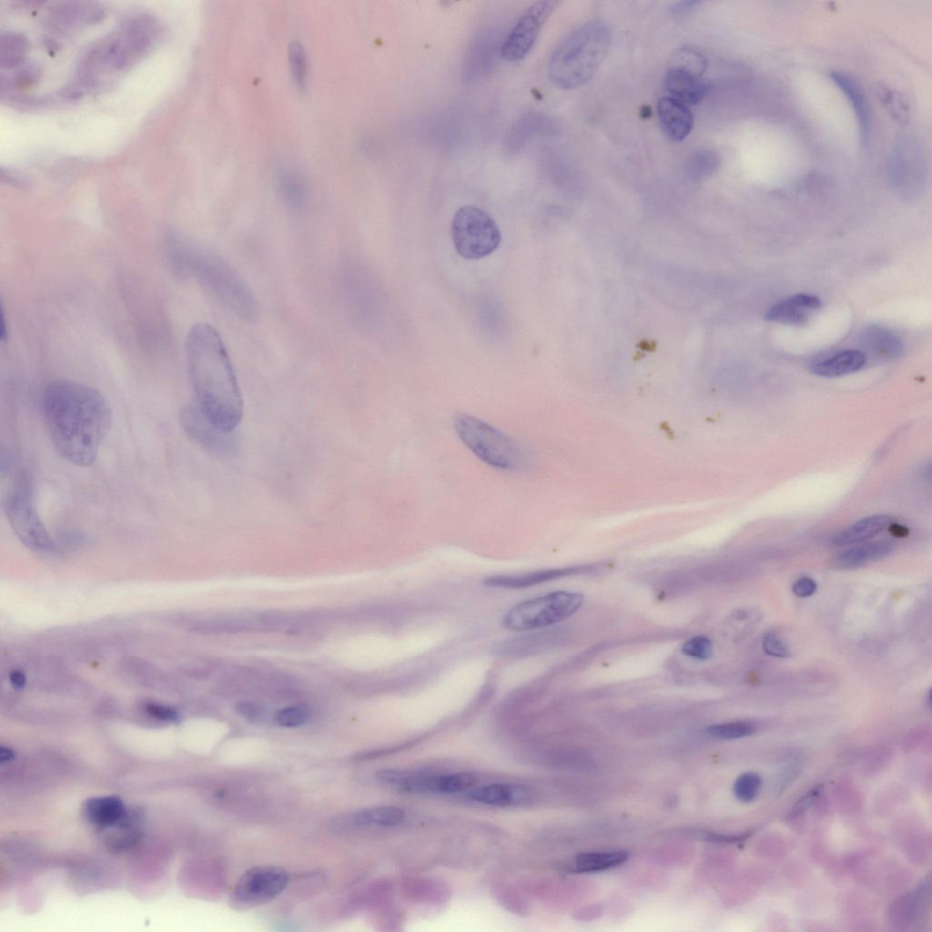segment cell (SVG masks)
Instances as JSON below:
<instances>
[{"label": "cell", "instance_id": "obj_41", "mask_svg": "<svg viewBox=\"0 0 932 932\" xmlns=\"http://www.w3.org/2000/svg\"><path fill=\"white\" fill-rule=\"evenodd\" d=\"M699 4H700L699 2H695V1L678 2V3L674 4L673 5V7L671 8L672 9V14H674V15H685L687 13L689 14Z\"/></svg>", "mask_w": 932, "mask_h": 932}, {"label": "cell", "instance_id": "obj_25", "mask_svg": "<svg viewBox=\"0 0 932 932\" xmlns=\"http://www.w3.org/2000/svg\"><path fill=\"white\" fill-rule=\"evenodd\" d=\"M862 339L865 347L879 357H897L903 348L902 341L896 334L880 327L868 328Z\"/></svg>", "mask_w": 932, "mask_h": 932}, {"label": "cell", "instance_id": "obj_28", "mask_svg": "<svg viewBox=\"0 0 932 932\" xmlns=\"http://www.w3.org/2000/svg\"><path fill=\"white\" fill-rule=\"evenodd\" d=\"M719 166V157L712 149L694 152L687 162L688 174L694 179H703L712 175Z\"/></svg>", "mask_w": 932, "mask_h": 932}, {"label": "cell", "instance_id": "obj_29", "mask_svg": "<svg viewBox=\"0 0 932 932\" xmlns=\"http://www.w3.org/2000/svg\"><path fill=\"white\" fill-rule=\"evenodd\" d=\"M755 730V725L751 722L735 721L713 724L707 728V734L714 738L733 740L749 736Z\"/></svg>", "mask_w": 932, "mask_h": 932}, {"label": "cell", "instance_id": "obj_38", "mask_svg": "<svg viewBox=\"0 0 932 932\" xmlns=\"http://www.w3.org/2000/svg\"><path fill=\"white\" fill-rule=\"evenodd\" d=\"M816 589L817 584L816 581L808 576L800 577L792 584L793 593L799 598H806L813 595Z\"/></svg>", "mask_w": 932, "mask_h": 932}, {"label": "cell", "instance_id": "obj_36", "mask_svg": "<svg viewBox=\"0 0 932 932\" xmlns=\"http://www.w3.org/2000/svg\"><path fill=\"white\" fill-rule=\"evenodd\" d=\"M145 711L150 716L164 722L176 723L179 720L177 711L165 704L149 703L145 705Z\"/></svg>", "mask_w": 932, "mask_h": 932}, {"label": "cell", "instance_id": "obj_33", "mask_svg": "<svg viewBox=\"0 0 932 932\" xmlns=\"http://www.w3.org/2000/svg\"><path fill=\"white\" fill-rule=\"evenodd\" d=\"M309 718L308 711L301 706H288L274 714V723L281 727L293 728L304 724Z\"/></svg>", "mask_w": 932, "mask_h": 932}, {"label": "cell", "instance_id": "obj_43", "mask_svg": "<svg viewBox=\"0 0 932 932\" xmlns=\"http://www.w3.org/2000/svg\"><path fill=\"white\" fill-rule=\"evenodd\" d=\"M14 753L11 749L2 746L0 751L1 761H9L13 759Z\"/></svg>", "mask_w": 932, "mask_h": 932}, {"label": "cell", "instance_id": "obj_13", "mask_svg": "<svg viewBox=\"0 0 932 932\" xmlns=\"http://www.w3.org/2000/svg\"><path fill=\"white\" fill-rule=\"evenodd\" d=\"M702 76L694 70L671 65L664 78L665 90L669 96L687 106L698 104L711 88Z\"/></svg>", "mask_w": 932, "mask_h": 932}, {"label": "cell", "instance_id": "obj_1", "mask_svg": "<svg viewBox=\"0 0 932 932\" xmlns=\"http://www.w3.org/2000/svg\"><path fill=\"white\" fill-rule=\"evenodd\" d=\"M41 408L59 456L78 467L92 465L112 425V411L102 393L77 381L56 380L46 386Z\"/></svg>", "mask_w": 932, "mask_h": 932}, {"label": "cell", "instance_id": "obj_16", "mask_svg": "<svg viewBox=\"0 0 932 932\" xmlns=\"http://www.w3.org/2000/svg\"><path fill=\"white\" fill-rule=\"evenodd\" d=\"M829 76L853 107L858 127L860 144L865 147L869 140L871 120L868 102L864 90L860 84L846 73L831 71Z\"/></svg>", "mask_w": 932, "mask_h": 932}, {"label": "cell", "instance_id": "obj_18", "mask_svg": "<svg viewBox=\"0 0 932 932\" xmlns=\"http://www.w3.org/2000/svg\"><path fill=\"white\" fill-rule=\"evenodd\" d=\"M475 783L471 773L458 772L439 775H408L401 786L409 791L432 794H454L464 791Z\"/></svg>", "mask_w": 932, "mask_h": 932}, {"label": "cell", "instance_id": "obj_42", "mask_svg": "<svg viewBox=\"0 0 932 932\" xmlns=\"http://www.w3.org/2000/svg\"><path fill=\"white\" fill-rule=\"evenodd\" d=\"M9 680L11 684L17 689H21L25 685L26 677L23 672L19 670H13L9 673Z\"/></svg>", "mask_w": 932, "mask_h": 932}, {"label": "cell", "instance_id": "obj_31", "mask_svg": "<svg viewBox=\"0 0 932 932\" xmlns=\"http://www.w3.org/2000/svg\"><path fill=\"white\" fill-rule=\"evenodd\" d=\"M876 94L895 119L901 123L907 121L908 107L900 94L882 85L877 86Z\"/></svg>", "mask_w": 932, "mask_h": 932}, {"label": "cell", "instance_id": "obj_3", "mask_svg": "<svg viewBox=\"0 0 932 932\" xmlns=\"http://www.w3.org/2000/svg\"><path fill=\"white\" fill-rule=\"evenodd\" d=\"M611 42L609 26L603 21H588L571 31L552 50L548 76L562 89L588 82L605 58Z\"/></svg>", "mask_w": 932, "mask_h": 932}, {"label": "cell", "instance_id": "obj_6", "mask_svg": "<svg viewBox=\"0 0 932 932\" xmlns=\"http://www.w3.org/2000/svg\"><path fill=\"white\" fill-rule=\"evenodd\" d=\"M582 603L581 593H548L514 604L504 613L501 623L506 629L516 632L546 628L572 616Z\"/></svg>", "mask_w": 932, "mask_h": 932}, {"label": "cell", "instance_id": "obj_4", "mask_svg": "<svg viewBox=\"0 0 932 932\" xmlns=\"http://www.w3.org/2000/svg\"><path fill=\"white\" fill-rule=\"evenodd\" d=\"M453 424L464 445L489 466L519 471L526 464V456L519 444L491 424L462 413L456 415Z\"/></svg>", "mask_w": 932, "mask_h": 932}, {"label": "cell", "instance_id": "obj_21", "mask_svg": "<svg viewBox=\"0 0 932 932\" xmlns=\"http://www.w3.org/2000/svg\"><path fill=\"white\" fill-rule=\"evenodd\" d=\"M893 544L888 541L863 542L836 554L832 564L839 570L856 569L886 556L893 551Z\"/></svg>", "mask_w": 932, "mask_h": 932}, {"label": "cell", "instance_id": "obj_32", "mask_svg": "<svg viewBox=\"0 0 932 932\" xmlns=\"http://www.w3.org/2000/svg\"><path fill=\"white\" fill-rule=\"evenodd\" d=\"M761 784L759 775L752 772L742 774L734 782V795L742 802H751L757 796Z\"/></svg>", "mask_w": 932, "mask_h": 932}, {"label": "cell", "instance_id": "obj_22", "mask_svg": "<svg viewBox=\"0 0 932 932\" xmlns=\"http://www.w3.org/2000/svg\"><path fill=\"white\" fill-rule=\"evenodd\" d=\"M892 522V517L885 514L867 516L836 532L831 542L836 546L861 543L882 532Z\"/></svg>", "mask_w": 932, "mask_h": 932}, {"label": "cell", "instance_id": "obj_17", "mask_svg": "<svg viewBox=\"0 0 932 932\" xmlns=\"http://www.w3.org/2000/svg\"><path fill=\"white\" fill-rule=\"evenodd\" d=\"M821 308V300L814 295L799 293L776 303L765 315L767 321L788 325H803L810 314Z\"/></svg>", "mask_w": 932, "mask_h": 932}, {"label": "cell", "instance_id": "obj_9", "mask_svg": "<svg viewBox=\"0 0 932 932\" xmlns=\"http://www.w3.org/2000/svg\"><path fill=\"white\" fill-rule=\"evenodd\" d=\"M887 177L892 187L902 195L917 196L925 187L927 176L926 151L922 142L913 135L897 137L889 151Z\"/></svg>", "mask_w": 932, "mask_h": 932}, {"label": "cell", "instance_id": "obj_2", "mask_svg": "<svg viewBox=\"0 0 932 932\" xmlns=\"http://www.w3.org/2000/svg\"><path fill=\"white\" fill-rule=\"evenodd\" d=\"M195 401L221 431L232 433L243 416V399L224 341L208 323H196L186 339Z\"/></svg>", "mask_w": 932, "mask_h": 932}, {"label": "cell", "instance_id": "obj_5", "mask_svg": "<svg viewBox=\"0 0 932 932\" xmlns=\"http://www.w3.org/2000/svg\"><path fill=\"white\" fill-rule=\"evenodd\" d=\"M3 511L17 539L29 550L45 554L57 552L35 502L28 477L19 474L3 497Z\"/></svg>", "mask_w": 932, "mask_h": 932}, {"label": "cell", "instance_id": "obj_15", "mask_svg": "<svg viewBox=\"0 0 932 932\" xmlns=\"http://www.w3.org/2000/svg\"><path fill=\"white\" fill-rule=\"evenodd\" d=\"M657 116L666 137L674 142L685 139L694 127V116L687 105L669 96L657 102Z\"/></svg>", "mask_w": 932, "mask_h": 932}, {"label": "cell", "instance_id": "obj_20", "mask_svg": "<svg viewBox=\"0 0 932 932\" xmlns=\"http://www.w3.org/2000/svg\"><path fill=\"white\" fill-rule=\"evenodd\" d=\"M83 813L86 820L97 828L115 827L128 814L123 801L117 796L93 797L86 801Z\"/></svg>", "mask_w": 932, "mask_h": 932}, {"label": "cell", "instance_id": "obj_27", "mask_svg": "<svg viewBox=\"0 0 932 932\" xmlns=\"http://www.w3.org/2000/svg\"><path fill=\"white\" fill-rule=\"evenodd\" d=\"M405 816L400 807L380 805L360 810L355 814L354 820L361 826H393L402 823Z\"/></svg>", "mask_w": 932, "mask_h": 932}, {"label": "cell", "instance_id": "obj_39", "mask_svg": "<svg viewBox=\"0 0 932 932\" xmlns=\"http://www.w3.org/2000/svg\"><path fill=\"white\" fill-rule=\"evenodd\" d=\"M821 791L820 787H816L810 792L806 793L793 807L789 816L791 818L796 817L803 814L819 795Z\"/></svg>", "mask_w": 932, "mask_h": 932}, {"label": "cell", "instance_id": "obj_35", "mask_svg": "<svg viewBox=\"0 0 932 932\" xmlns=\"http://www.w3.org/2000/svg\"><path fill=\"white\" fill-rule=\"evenodd\" d=\"M762 647L764 652L772 657L787 658L790 656V650L786 643L774 633L764 634Z\"/></svg>", "mask_w": 932, "mask_h": 932}, {"label": "cell", "instance_id": "obj_10", "mask_svg": "<svg viewBox=\"0 0 932 932\" xmlns=\"http://www.w3.org/2000/svg\"><path fill=\"white\" fill-rule=\"evenodd\" d=\"M558 4L554 0H542L531 5L505 35L500 49L501 56L509 62L525 58Z\"/></svg>", "mask_w": 932, "mask_h": 932}, {"label": "cell", "instance_id": "obj_24", "mask_svg": "<svg viewBox=\"0 0 932 932\" xmlns=\"http://www.w3.org/2000/svg\"><path fill=\"white\" fill-rule=\"evenodd\" d=\"M627 859L628 853L623 850L583 853L574 859L572 868L580 873L599 872L621 866Z\"/></svg>", "mask_w": 932, "mask_h": 932}, {"label": "cell", "instance_id": "obj_34", "mask_svg": "<svg viewBox=\"0 0 932 932\" xmlns=\"http://www.w3.org/2000/svg\"><path fill=\"white\" fill-rule=\"evenodd\" d=\"M683 653L692 658L708 659L713 653L712 641L704 635H696L688 639L682 647Z\"/></svg>", "mask_w": 932, "mask_h": 932}, {"label": "cell", "instance_id": "obj_14", "mask_svg": "<svg viewBox=\"0 0 932 932\" xmlns=\"http://www.w3.org/2000/svg\"><path fill=\"white\" fill-rule=\"evenodd\" d=\"M535 791L523 785L491 784L481 785L468 792V797L477 803L493 806H515L531 803Z\"/></svg>", "mask_w": 932, "mask_h": 932}, {"label": "cell", "instance_id": "obj_37", "mask_svg": "<svg viewBox=\"0 0 932 932\" xmlns=\"http://www.w3.org/2000/svg\"><path fill=\"white\" fill-rule=\"evenodd\" d=\"M236 713L249 722H259L264 715L263 708L251 701H239L235 704Z\"/></svg>", "mask_w": 932, "mask_h": 932}, {"label": "cell", "instance_id": "obj_11", "mask_svg": "<svg viewBox=\"0 0 932 932\" xmlns=\"http://www.w3.org/2000/svg\"><path fill=\"white\" fill-rule=\"evenodd\" d=\"M289 876L280 866H257L247 870L238 879L232 894L233 902L241 907L266 903L288 886Z\"/></svg>", "mask_w": 932, "mask_h": 932}, {"label": "cell", "instance_id": "obj_30", "mask_svg": "<svg viewBox=\"0 0 932 932\" xmlns=\"http://www.w3.org/2000/svg\"><path fill=\"white\" fill-rule=\"evenodd\" d=\"M289 60L293 80L297 86L303 87L307 81L308 63L305 49L298 40L290 42Z\"/></svg>", "mask_w": 932, "mask_h": 932}, {"label": "cell", "instance_id": "obj_40", "mask_svg": "<svg viewBox=\"0 0 932 932\" xmlns=\"http://www.w3.org/2000/svg\"><path fill=\"white\" fill-rule=\"evenodd\" d=\"M751 836V833H745L741 835H720L715 833H706L704 838L709 841L714 842H724V843H738L747 839Z\"/></svg>", "mask_w": 932, "mask_h": 932}, {"label": "cell", "instance_id": "obj_7", "mask_svg": "<svg viewBox=\"0 0 932 932\" xmlns=\"http://www.w3.org/2000/svg\"><path fill=\"white\" fill-rule=\"evenodd\" d=\"M451 235L456 251L467 259H480L491 254L501 240L495 220L474 205L462 206L456 211Z\"/></svg>", "mask_w": 932, "mask_h": 932}, {"label": "cell", "instance_id": "obj_8", "mask_svg": "<svg viewBox=\"0 0 932 932\" xmlns=\"http://www.w3.org/2000/svg\"><path fill=\"white\" fill-rule=\"evenodd\" d=\"M203 275L226 309L234 316L253 322L258 318L257 300L237 269L221 258H210L204 263Z\"/></svg>", "mask_w": 932, "mask_h": 932}, {"label": "cell", "instance_id": "obj_26", "mask_svg": "<svg viewBox=\"0 0 932 932\" xmlns=\"http://www.w3.org/2000/svg\"><path fill=\"white\" fill-rule=\"evenodd\" d=\"M278 186L283 200L291 208L303 207L308 200V187L303 178L292 170L279 174Z\"/></svg>", "mask_w": 932, "mask_h": 932}, {"label": "cell", "instance_id": "obj_12", "mask_svg": "<svg viewBox=\"0 0 932 932\" xmlns=\"http://www.w3.org/2000/svg\"><path fill=\"white\" fill-rule=\"evenodd\" d=\"M179 421L187 435L205 451L217 456H228L234 451L236 441L232 433L218 428L195 400L181 410Z\"/></svg>", "mask_w": 932, "mask_h": 932}, {"label": "cell", "instance_id": "obj_19", "mask_svg": "<svg viewBox=\"0 0 932 932\" xmlns=\"http://www.w3.org/2000/svg\"><path fill=\"white\" fill-rule=\"evenodd\" d=\"M582 570V567H566L540 570L521 574H498L486 577L483 580V583L486 586L496 588L522 589L577 573Z\"/></svg>", "mask_w": 932, "mask_h": 932}, {"label": "cell", "instance_id": "obj_23", "mask_svg": "<svg viewBox=\"0 0 932 932\" xmlns=\"http://www.w3.org/2000/svg\"><path fill=\"white\" fill-rule=\"evenodd\" d=\"M865 363L864 353L847 350L811 363L809 370L820 377L835 378L856 372Z\"/></svg>", "mask_w": 932, "mask_h": 932}]
</instances>
